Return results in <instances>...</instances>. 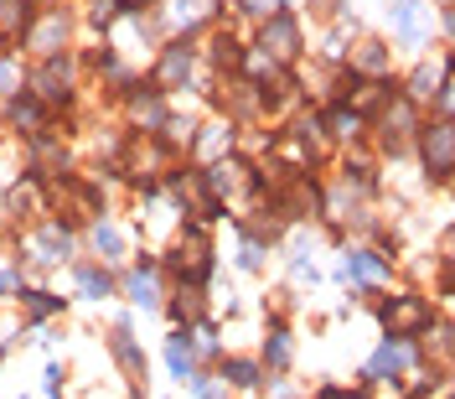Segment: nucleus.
<instances>
[{
  "instance_id": "nucleus-1",
  "label": "nucleus",
  "mask_w": 455,
  "mask_h": 399,
  "mask_svg": "<svg viewBox=\"0 0 455 399\" xmlns=\"http://www.w3.org/2000/svg\"><path fill=\"white\" fill-rule=\"evenodd\" d=\"M166 166H171V146H166V135H161V130L135 135V140L124 146V156H120V172H124V177H135V182H145V187H151Z\"/></svg>"
},
{
  "instance_id": "nucleus-2",
  "label": "nucleus",
  "mask_w": 455,
  "mask_h": 399,
  "mask_svg": "<svg viewBox=\"0 0 455 399\" xmlns=\"http://www.w3.org/2000/svg\"><path fill=\"white\" fill-rule=\"evenodd\" d=\"M383 332L388 338H420V332H429V322H435V311H429L425 296H394V301H383Z\"/></svg>"
},
{
  "instance_id": "nucleus-3",
  "label": "nucleus",
  "mask_w": 455,
  "mask_h": 399,
  "mask_svg": "<svg viewBox=\"0 0 455 399\" xmlns=\"http://www.w3.org/2000/svg\"><path fill=\"white\" fill-rule=\"evenodd\" d=\"M202 177H208V187L217 192V203H228V197H254V192L264 187L259 172H254L248 161H239V156H217Z\"/></svg>"
},
{
  "instance_id": "nucleus-4",
  "label": "nucleus",
  "mask_w": 455,
  "mask_h": 399,
  "mask_svg": "<svg viewBox=\"0 0 455 399\" xmlns=\"http://www.w3.org/2000/svg\"><path fill=\"white\" fill-rule=\"evenodd\" d=\"M171 270L182 280H208V270H213V239H208V228L202 223H186V234L177 239V254H171Z\"/></svg>"
},
{
  "instance_id": "nucleus-5",
  "label": "nucleus",
  "mask_w": 455,
  "mask_h": 399,
  "mask_svg": "<svg viewBox=\"0 0 455 399\" xmlns=\"http://www.w3.org/2000/svg\"><path fill=\"white\" fill-rule=\"evenodd\" d=\"M420 156H425V172L435 182H445L455 172V120H435L425 124V135H420Z\"/></svg>"
},
{
  "instance_id": "nucleus-6",
  "label": "nucleus",
  "mask_w": 455,
  "mask_h": 399,
  "mask_svg": "<svg viewBox=\"0 0 455 399\" xmlns=\"http://www.w3.org/2000/svg\"><path fill=\"white\" fill-rule=\"evenodd\" d=\"M259 47L270 52L274 62H290L301 58V21L290 16V11H274V16H264V27H259Z\"/></svg>"
},
{
  "instance_id": "nucleus-7",
  "label": "nucleus",
  "mask_w": 455,
  "mask_h": 399,
  "mask_svg": "<svg viewBox=\"0 0 455 399\" xmlns=\"http://www.w3.org/2000/svg\"><path fill=\"white\" fill-rule=\"evenodd\" d=\"M414 99L404 93V99H388L383 104V151L388 156H404L409 146H414Z\"/></svg>"
},
{
  "instance_id": "nucleus-8",
  "label": "nucleus",
  "mask_w": 455,
  "mask_h": 399,
  "mask_svg": "<svg viewBox=\"0 0 455 399\" xmlns=\"http://www.w3.org/2000/svg\"><path fill=\"white\" fill-rule=\"evenodd\" d=\"M192 62H197V52H192V42H171V47H161V58H155V73H151V84L161 93H171V89H186V78H192Z\"/></svg>"
},
{
  "instance_id": "nucleus-9",
  "label": "nucleus",
  "mask_w": 455,
  "mask_h": 399,
  "mask_svg": "<svg viewBox=\"0 0 455 399\" xmlns=\"http://www.w3.org/2000/svg\"><path fill=\"white\" fill-rule=\"evenodd\" d=\"M31 99L42 104H67L73 99V62L62 58H47L36 73H31Z\"/></svg>"
},
{
  "instance_id": "nucleus-10",
  "label": "nucleus",
  "mask_w": 455,
  "mask_h": 399,
  "mask_svg": "<svg viewBox=\"0 0 455 399\" xmlns=\"http://www.w3.org/2000/svg\"><path fill=\"white\" fill-rule=\"evenodd\" d=\"M62 42H67V11H42V16H31L27 47L36 58H58Z\"/></svg>"
},
{
  "instance_id": "nucleus-11",
  "label": "nucleus",
  "mask_w": 455,
  "mask_h": 399,
  "mask_svg": "<svg viewBox=\"0 0 455 399\" xmlns=\"http://www.w3.org/2000/svg\"><path fill=\"white\" fill-rule=\"evenodd\" d=\"M388 99H394V84H388V78H357V73H352L341 104H352V109L367 120V115H383V104H388Z\"/></svg>"
},
{
  "instance_id": "nucleus-12",
  "label": "nucleus",
  "mask_w": 455,
  "mask_h": 399,
  "mask_svg": "<svg viewBox=\"0 0 455 399\" xmlns=\"http://www.w3.org/2000/svg\"><path fill=\"white\" fill-rule=\"evenodd\" d=\"M409 363H414V347H409V338H383V347L367 358V379H398Z\"/></svg>"
},
{
  "instance_id": "nucleus-13",
  "label": "nucleus",
  "mask_w": 455,
  "mask_h": 399,
  "mask_svg": "<svg viewBox=\"0 0 455 399\" xmlns=\"http://www.w3.org/2000/svg\"><path fill=\"white\" fill-rule=\"evenodd\" d=\"M52 197H58V208L67 218H98V192L89 182H78V177H62L52 187Z\"/></svg>"
},
{
  "instance_id": "nucleus-14",
  "label": "nucleus",
  "mask_w": 455,
  "mask_h": 399,
  "mask_svg": "<svg viewBox=\"0 0 455 399\" xmlns=\"http://www.w3.org/2000/svg\"><path fill=\"white\" fill-rule=\"evenodd\" d=\"M388 275H394V265H388L378 249H352V254L341 259V280H367V285H383Z\"/></svg>"
},
{
  "instance_id": "nucleus-15",
  "label": "nucleus",
  "mask_w": 455,
  "mask_h": 399,
  "mask_svg": "<svg viewBox=\"0 0 455 399\" xmlns=\"http://www.w3.org/2000/svg\"><path fill=\"white\" fill-rule=\"evenodd\" d=\"M129 120L135 124H145V130H166V99H161V89H129Z\"/></svg>"
},
{
  "instance_id": "nucleus-16",
  "label": "nucleus",
  "mask_w": 455,
  "mask_h": 399,
  "mask_svg": "<svg viewBox=\"0 0 455 399\" xmlns=\"http://www.w3.org/2000/svg\"><path fill=\"white\" fill-rule=\"evenodd\" d=\"M388 16H394V31L404 36V47H420L425 42V5L420 0H394Z\"/></svg>"
},
{
  "instance_id": "nucleus-17",
  "label": "nucleus",
  "mask_w": 455,
  "mask_h": 399,
  "mask_svg": "<svg viewBox=\"0 0 455 399\" xmlns=\"http://www.w3.org/2000/svg\"><path fill=\"white\" fill-rule=\"evenodd\" d=\"M31 249H36V259H42V265H58V259L73 254V239H67V228H62V223H42V228L31 234Z\"/></svg>"
},
{
  "instance_id": "nucleus-18",
  "label": "nucleus",
  "mask_w": 455,
  "mask_h": 399,
  "mask_svg": "<svg viewBox=\"0 0 455 399\" xmlns=\"http://www.w3.org/2000/svg\"><path fill=\"white\" fill-rule=\"evenodd\" d=\"M109 353L120 358V369H124L129 384H140V379H145V353H140V342L129 338V327H124V322H120V332L109 338Z\"/></svg>"
},
{
  "instance_id": "nucleus-19",
  "label": "nucleus",
  "mask_w": 455,
  "mask_h": 399,
  "mask_svg": "<svg viewBox=\"0 0 455 399\" xmlns=\"http://www.w3.org/2000/svg\"><path fill=\"white\" fill-rule=\"evenodd\" d=\"M425 358H429V369L435 373H455V327H435L425 338Z\"/></svg>"
},
{
  "instance_id": "nucleus-20",
  "label": "nucleus",
  "mask_w": 455,
  "mask_h": 399,
  "mask_svg": "<svg viewBox=\"0 0 455 399\" xmlns=\"http://www.w3.org/2000/svg\"><path fill=\"white\" fill-rule=\"evenodd\" d=\"M352 73H357V78H383V73H388V47L373 42V36L357 42V47H352Z\"/></svg>"
},
{
  "instance_id": "nucleus-21",
  "label": "nucleus",
  "mask_w": 455,
  "mask_h": 399,
  "mask_svg": "<svg viewBox=\"0 0 455 399\" xmlns=\"http://www.w3.org/2000/svg\"><path fill=\"white\" fill-rule=\"evenodd\" d=\"M31 27V0H0V42H21Z\"/></svg>"
},
{
  "instance_id": "nucleus-22",
  "label": "nucleus",
  "mask_w": 455,
  "mask_h": 399,
  "mask_svg": "<svg viewBox=\"0 0 455 399\" xmlns=\"http://www.w3.org/2000/svg\"><path fill=\"white\" fill-rule=\"evenodd\" d=\"M11 124H16V130H27V135H47V104H42V99H16V104H11Z\"/></svg>"
},
{
  "instance_id": "nucleus-23",
  "label": "nucleus",
  "mask_w": 455,
  "mask_h": 399,
  "mask_svg": "<svg viewBox=\"0 0 455 399\" xmlns=\"http://www.w3.org/2000/svg\"><path fill=\"white\" fill-rule=\"evenodd\" d=\"M124 291H129V301H135V307L155 311V307H161V285H155V265H140L135 275L124 280Z\"/></svg>"
},
{
  "instance_id": "nucleus-24",
  "label": "nucleus",
  "mask_w": 455,
  "mask_h": 399,
  "mask_svg": "<svg viewBox=\"0 0 455 399\" xmlns=\"http://www.w3.org/2000/svg\"><path fill=\"white\" fill-rule=\"evenodd\" d=\"M202 311H208L202 285H197V280H182V285H177V301H171V316H177V322H202Z\"/></svg>"
},
{
  "instance_id": "nucleus-25",
  "label": "nucleus",
  "mask_w": 455,
  "mask_h": 399,
  "mask_svg": "<svg viewBox=\"0 0 455 399\" xmlns=\"http://www.w3.org/2000/svg\"><path fill=\"white\" fill-rule=\"evenodd\" d=\"M213 16V0H166V21L171 27H197V21H208Z\"/></svg>"
},
{
  "instance_id": "nucleus-26",
  "label": "nucleus",
  "mask_w": 455,
  "mask_h": 399,
  "mask_svg": "<svg viewBox=\"0 0 455 399\" xmlns=\"http://www.w3.org/2000/svg\"><path fill=\"white\" fill-rule=\"evenodd\" d=\"M321 120H326V130H332L336 140H357V135H363V124H367L352 104H336V109H326Z\"/></svg>"
},
{
  "instance_id": "nucleus-27",
  "label": "nucleus",
  "mask_w": 455,
  "mask_h": 399,
  "mask_svg": "<svg viewBox=\"0 0 455 399\" xmlns=\"http://www.w3.org/2000/svg\"><path fill=\"white\" fill-rule=\"evenodd\" d=\"M223 384H233V389H259V384H264V369H259L254 358H223Z\"/></svg>"
},
{
  "instance_id": "nucleus-28",
  "label": "nucleus",
  "mask_w": 455,
  "mask_h": 399,
  "mask_svg": "<svg viewBox=\"0 0 455 399\" xmlns=\"http://www.w3.org/2000/svg\"><path fill=\"white\" fill-rule=\"evenodd\" d=\"M78 291H83L89 301H104V296L114 291V275H109L104 265H78Z\"/></svg>"
},
{
  "instance_id": "nucleus-29",
  "label": "nucleus",
  "mask_w": 455,
  "mask_h": 399,
  "mask_svg": "<svg viewBox=\"0 0 455 399\" xmlns=\"http://www.w3.org/2000/svg\"><path fill=\"white\" fill-rule=\"evenodd\" d=\"M166 363H171V373H177V379H192V373H197V353H192L186 332H177V338L166 342Z\"/></svg>"
},
{
  "instance_id": "nucleus-30",
  "label": "nucleus",
  "mask_w": 455,
  "mask_h": 399,
  "mask_svg": "<svg viewBox=\"0 0 455 399\" xmlns=\"http://www.w3.org/2000/svg\"><path fill=\"white\" fill-rule=\"evenodd\" d=\"M445 84V68H435V62H420L414 68V78H409V99H435Z\"/></svg>"
},
{
  "instance_id": "nucleus-31",
  "label": "nucleus",
  "mask_w": 455,
  "mask_h": 399,
  "mask_svg": "<svg viewBox=\"0 0 455 399\" xmlns=\"http://www.w3.org/2000/svg\"><path fill=\"white\" fill-rule=\"evenodd\" d=\"M208 47H213L217 68H239V62H243V47H239V36H233V31H213V42H208Z\"/></svg>"
},
{
  "instance_id": "nucleus-32",
  "label": "nucleus",
  "mask_w": 455,
  "mask_h": 399,
  "mask_svg": "<svg viewBox=\"0 0 455 399\" xmlns=\"http://www.w3.org/2000/svg\"><path fill=\"white\" fill-rule=\"evenodd\" d=\"M93 249H98L104 259H120L124 254V234L114 228V223H93Z\"/></svg>"
},
{
  "instance_id": "nucleus-33",
  "label": "nucleus",
  "mask_w": 455,
  "mask_h": 399,
  "mask_svg": "<svg viewBox=\"0 0 455 399\" xmlns=\"http://www.w3.org/2000/svg\"><path fill=\"white\" fill-rule=\"evenodd\" d=\"M52 311H62V296H52V291H27V322H47Z\"/></svg>"
},
{
  "instance_id": "nucleus-34",
  "label": "nucleus",
  "mask_w": 455,
  "mask_h": 399,
  "mask_svg": "<svg viewBox=\"0 0 455 399\" xmlns=\"http://www.w3.org/2000/svg\"><path fill=\"white\" fill-rule=\"evenodd\" d=\"M233 146V124H208L202 135H197V151L213 156V151H228Z\"/></svg>"
},
{
  "instance_id": "nucleus-35",
  "label": "nucleus",
  "mask_w": 455,
  "mask_h": 399,
  "mask_svg": "<svg viewBox=\"0 0 455 399\" xmlns=\"http://www.w3.org/2000/svg\"><path fill=\"white\" fill-rule=\"evenodd\" d=\"M264 358H270L274 369H285V363H290V332H285V327H274L270 338H264Z\"/></svg>"
},
{
  "instance_id": "nucleus-36",
  "label": "nucleus",
  "mask_w": 455,
  "mask_h": 399,
  "mask_svg": "<svg viewBox=\"0 0 455 399\" xmlns=\"http://www.w3.org/2000/svg\"><path fill=\"white\" fill-rule=\"evenodd\" d=\"M120 11H124L120 0H93L89 21H93V27H98V31H109V27H114V21H120Z\"/></svg>"
},
{
  "instance_id": "nucleus-37",
  "label": "nucleus",
  "mask_w": 455,
  "mask_h": 399,
  "mask_svg": "<svg viewBox=\"0 0 455 399\" xmlns=\"http://www.w3.org/2000/svg\"><path fill=\"white\" fill-rule=\"evenodd\" d=\"M186 384H192V395H197V399H223V384H213V379H202V373H192Z\"/></svg>"
},
{
  "instance_id": "nucleus-38",
  "label": "nucleus",
  "mask_w": 455,
  "mask_h": 399,
  "mask_svg": "<svg viewBox=\"0 0 455 399\" xmlns=\"http://www.w3.org/2000/svg\"><path fill=\"white\" fill-rule=\"evenodd\" d=\"M239 5H243V16H259V21H264V16H274L279 0H239Z\"/></svg>"
},
{
  "instance_id": "nucleus-39",
  "label": "nucleus",
  "mask_w": 455,
  "mask_h": 399,
  "mask_svg": "<svg viewBox=\"0 0 455 399\" xmlns=\"http://www.w3.org/2000/svg\"><path fill=\"white\" fill-rule=\"evenodd\" d=\"M440 109H445V115H455V78H445V84H440Z\"/></svg>"
},
{
  "instance_id": "nucleus-40",
  "label": "nucleus",
  "mask_w": 455,
  "mask_h": 399,
  "mask_svg": "<svg viewBox=\"0 0 455 399\" xmlns=\"http://www.w3.org/2000/svg\"><path fill=\"white\" fill-rule=\"evenodd\" d=\"M316 399H367V395H357V389H341V384H332V389H321Z\"/></svg>"
},
{
  "instance_id": "nucleus-41",
  "label": "nucleus",
  "mask_w": 455,
  "mask_h": 399,
  "mask_svg": "<svg viewBox=\"0 0 455 399\" xmlns=\"http://www.w3.org/2000/svg\"><path fill=\"white\" fill-rule=\"evenodd\" d=\"M11 84H16V62H11V58H0V93L11 89Z\"/></svg>"
},
{
  "instance_id": "nucleus-42",
  "label": "nucleus",
  "mask_w": 455,
  "mask_h": 399,
  "mask_svg": "<svg viewBox=\"0 0 455 399\" xmlns=\"http://www.w3.org/2000/svg\"><path fill=\"white\" fill-rule=\"evenodd\" d=\"M197 353H217V338H213V327H202V332H197Z\"/></svg>"
},
{
  "instance_id": "nucleus-43",
  "label": "nucleus",
  "mask_w": 455,
  "mask_h": 399,
  "mask_svg": "<svg viewBox=\"0 0 455 399\" xmlns=\"http://www.w3.org/2000/svg\"><path fill=\"white\" fill-rule=\"evenodd\" d=\"M440 285H445V296H455V259H445V270H440Z\"/></svg>"
},
{
  "instance_id": "nucleus-44",
  "label": "nucleus",
  "mask_w": 455,
  "mask_h": 399,
  "mask_svg": "<svg viewBox=\"0 0 455 399\" xmlns=\"http://www.w3.org/2000/svg\"><path fill=\"white\" fill-rule=\"evenodd\" d=\"M336 5H341V0H310V11H316V16H336Z\"/></svg>"
},
{
  "instance_id": "nucleus-45",
  "label": "nucleus",
  "mask_w": 455,
  "mask_h": 399,
  "mask_svg": "<svg viewBox=\"0 0 455 399\" xmlns=\"http://www.w3.org/2000/svg\"><path fill=\"white\" fill-rule=\"evenodd\" d=\"M5 291H16V275H11V270H0V296H5Z\"/></svg>"
}]
</instances>
